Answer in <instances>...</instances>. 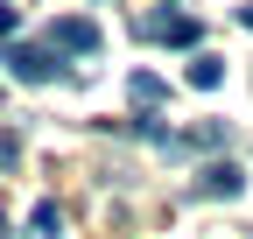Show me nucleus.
Segmentation results:
<instances>
[{"label": "nucleus", "mask_w": 253, "mask_h": 239, "mask_svg": "<svg viewBox=\"0 0 253 239\" xmlns=\"http://www.w3.org/2000/svg\"><path fill=\"white\" fill-rule=\"evenodd\" d=\"M7 71L21 84H49L63 64H56V49H42V42H7Z\"/></svg>", "instance_id": "f257e3e1"}, {"label": "nucleus", "mask_w": 253, "mask_h": 239, "mask_svg": "<svg viewBox=\"0 0 253 239\" xmlns=\"http://www.w3.org/2000/svg\"><path fill=\"white\" fill-rule=\"evenodd\" d=\"M134 28H141L148 42H169V49H197V36H204L197 14H148V21H134Z\"/></svg>", "instance_id": "f03ea898"}, {"label": "nucleus", "mask_w": 253, "mask_h": 239, "mask_svg": "<svg viewBox=\"0 0 253 239\" xmlns=\"http://www.w3.org/2000/svg\"><path fill=\"white\" fill-rule=\"evenodd\" d=\"M99 21H84V14H63V21H49V49H71V56H99Z\"/></svg>", "instance_id": "7ed1b4c3"}, {"label": "nucleus", "mask_w": 253, "mask_h": 239, "mask_svg": "<svg viewBox=\"0 0 253 239\" xmlns=\"http://www.w3.org/2000/svg\"><path fill=\"white\" fill-rule=\"evenodd\" d=\"M239 190H246L239 162H204L197 169V197H239Z\"/></svg>", "instance_id": "20e7f679"}, {"label": "nucleus", "mask_w": 253, "mask_h": 239, "mask_svg": "<svg viewBox=\"0 0 253 239\" xmlns=\"http://www.w3.org/2000/svg\"><path fill=\"white\" fill-rule=\"evenodd\" d=\"M56 232H63V211H56V204L42 197L36 211H28V239H56Z\"/></svg>", "instance_id": "39448f33"}, {"label": "nucleus", "mask_w": 253, "mask_h": 239, "mask_svg": "<svg viewBox=\"0 0 253 239\" xmlns=\"http://www.w3.org/2000/svg\"><path fill=\"white\" fill-rule=\"evenodd\" d=\"M126 92H134V106H162V78H155V71H134Z\"/></svg>", "instance_id": "423d86ee"}, {"label": "nucleus", "mask_w": 253, "mask_h": 239, "mask_svg": "<svg viewBox=\"0 0 253 239\" xmlns=\"http://www.w3.org/2000/svg\"><path fill=\"white\" fill-rule=\"evenodd\" d=\"M218 78H225L218 56H197V64H190V84H197V92H218Z\"/></svg>", "instance_id": "0eeeda50"}, {"label": "nucleus", "mask_w": 253, "mask_h": 239, "mask_svg": "<svg viewBox=\"0 0 253 239\" xmlns=\"http://www.w3.org/2000/svg\"><path fill=\"white\" fill-rule=\"evenodd\" d=\"M190 141H197V148H225V120H204V127L190 134Z\"/></svg>", "instance_id": "6e6552de"}, {"label": "nucleus", "mask_w": 253, "mask_h": 239, "mask_svg": "<svg viewBox=\"0 0 253 239\" xmlns=\"http://www.w3.org/2000/svg\"><path fill=\"white\" fill-rule=\"evenodd\" d=\"M21 162V134H0V169H14Z\"/></svg>", "instance_id": "1a4fd4ad"}, {"label": "nucleus", "mask_w": 253, "mask_h": 239, "mask_svg": "<svg viewBox=\"0 0 253 239\" xmlns=\"http://www.w3.org/2000/svg\"><path fill=\"white\" fill-rule=\"evenodd\" d=\"M7 36H14V7L0 0V42H7Z\"/></svg>", "instance_id": "9d476101"}, {"label": "nucleus", "mask_w": 253, "mask_h": 239, "mask_svg": "<svg viewBox=\"0 0 253 239\" xmlns=\"http://www.w3.org/2000/svg\"><path fill=\"white\" fill-rule=\"evenodd\" d=\"M239 28H253V0H246V7H239Z\"/></svg>", "instance_id": "9b49d317"}, {"label": "nucleus", "mask_w": 253, "mask_h": 239, "mask_svg": "<svg viewBox=\"0 0 253 239\" xmlns=\"http://www.w3.org/2000/svg\"><path fill=\"white\" fill-rule=\"evenodd\" d=\"M0 239H14V232H7V225H0Z\"/></svg>", "instance_id": "f8f14e48"}]
</instances>
